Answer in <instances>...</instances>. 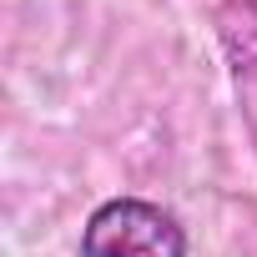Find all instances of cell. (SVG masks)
Returning a JSON list of instances; mask_svg holds the SVG:
<instances>
[{
	"label": "cell",
	"mask_w": 257,
	"mask_h": 257,
	"mask_svg": "<svg viewBox=\"0 0 257 257\" xmlns=\"http://www.w3.org/2000/svg\"><path fill=\"white\" fill-rule=\"evenodd\" d=\"M81 257H187V232L172 212L142 197H116L91 212Z\"/></svg>",
	"instance_id": "6da1fadb"
}]
</instances>
